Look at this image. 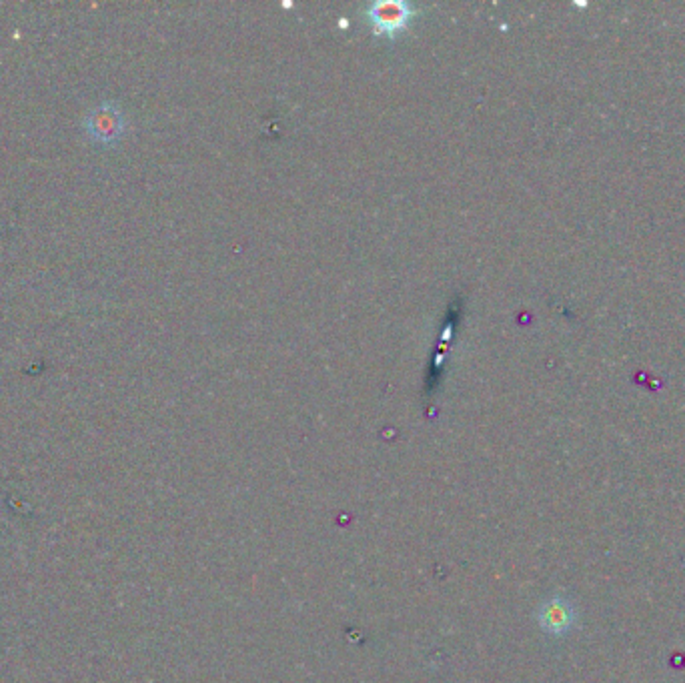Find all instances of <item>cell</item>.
<instances>
[{
  "instance_id": "obj_3",
  "label": "cell",
  "mask_w": 685,
  "mask_h": 683,
  "mask_svg": "<svg viewBox=\"0 0 685 683\" xmlns=\"http://www.w3.org/2000/svg\"><path fill=\"white\" fill-rule=\"evenodd\" d=\"M537 623L547 635H563L575 623V611L565 599H549L537 611Z\"/></svg>"
},
{
  "instance_id": "obj_1",
  "label": "cell",
  "mask_w": 685,
  "mask_h": 683,
  "mask_svg": "<svg viewBox=\"0 0 685 683\" xmlns=\"http://www.w3.org/2000/svg\"><path fill=\"white\" fill-rule=\"evenodd\" d=\"M415 17V5L405 0H375L367 7V19L379 31V35L395 37Z\"/></svg>"
},
{
  "instance_id": "obj_2",
  "label": "cell",
  "mask_w": 685,
  "mask_h": 683,
  "mask_svg": "<svg viewBox=\"0 0 685 683\" xmlns=\"http://www.w3.org/2000/svg\"><path fill=\"white\" fill-rule=\"evenodd\" d=\"M85 127L93 141L109 145V143L119 141L125 135L127 121H125L123 111L115 103H103L95 111L89 113Z\"/></svg>"
}]
</instances>
